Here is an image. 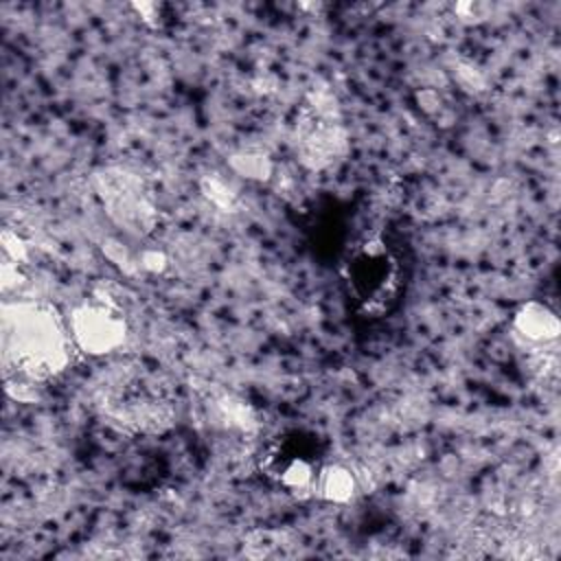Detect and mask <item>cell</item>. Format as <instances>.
I'll return each instance as SVG.
<instances>
[{
  "label": "cell",
  "mask_w": 561,
  "mask_h": 561,
  "mask_svg": "<svg viewBox=\"0 0 561 561\" xmlns=\"http://www.w3.org/2000/svg\"><path fill=\"white\" fill-rule=\"evenodd\" d=\"M342 278L353 302L368 316L386 313L401 289V261L379 234L357 239L342 259Z\"/></svg>",
  "instance_id": "7a4b0ae2"
},
{
  "label": "cell",
  "mask_w": 561,
  "mask_h": 561,
  "mask_svg": "<svg viewBox=\"0 0 561 561\" xmlns=\"http://www.w3.org/2000/svg\"><path fill=\"white\" fill-rule=\"evenodd\" d=\"M94 188L118 228L138 237L153 230L158 213L136 173L121 167L103 169L94 175Z\"/></svg>",
  "instance_id": "277c9868"
},
{
  "label": "cell",
  "mask_w": 561,
  "mask_h": 561,
  "mask_svg": "<svg viewBox=\"0 0 561 561\" xmlns=\"http://www.w3.org/2000/svg\"><path fill=\"white\" fill-rule=\"evenodd\" d=\"M70 340L88 355H107L127 340V322L107 302H83L72 309L68 322Z\"/></svg>",
  "instance_id": "8992f818"
},
{
  "label": "cell",
  "mask_w": 561,
  "mask_h": 561,
  "mask_svg": "<svg viewBox=\"0 0 561 561\" xmlns=\"http://www.w3.org/2000/svg\"><path fill=\"white\" fill-rule=\"evenodd\" d=\"M230 164L243 178L267 180L272 175V162L267 156L261 153H234L230 158Z\"/></svg>",
  "instance_id": "ba28073f"
},
{
  "label": "cell",
  "mask_w": 561,
  "mask_h": 561,
  "mask_svg": "<svg viewBox=\"0 0 561 561\" xmlns=\"http://www.w3.org/2000/svg\"><path fill=\"white\" fill-rule=\"evenodd\" d=\"M2 248H4L7 256H9L15 265L26 259V245H24V241H22L15 232H11V230H4V232H2Z\"/></svg>",
  "instance_id": "8fae6325"
},
{
  "label": "cell",
  "mask_w": 561,
  "mask_h": 561,
  "mask_svg": "<svg viewBox=\"0 0 561 561\" xmlns=\"http://www.w3.org/2000/svg\"><path fill=\"white\" fill-rule=\"evenodd\" d=\"M316 486H318L320 495L327 502L342 504V502H348L355 495L357 480H355V476L351 473L348 467L335 462V465H327V467L318 469Z\"/></svg>",
  "instance_id": "52a82bcc"
},
{
  "label": "cell",
  "mask_w": 561,
  "mask_h": 561,
  "mask_svg": "<svg viewBox=\"0 0 561 561\" xmlns=\"http://www.w3.org/2000/svg\"><path fill=\"white\" fill-rule=\"evenodd\" d=\"M313 440L298 432L283 434L267 445L261 458V471L274 484L287 491H305L316 482V449Z\"/></svg>",
  "instance_id": "5b68a950"
},
{
  "label": "cell",
  "mask_w": 561,
  "mask_h": 561,
  "mask_svg": "<svg viewBox=\"0 0 561 561\" xmlns=\"http://www.w3.org/2000/svg\"><path fill=\"white\" fill-rule=\"evenodd\" d=\"M4 362L22 381H44L68 364V333L59 313L44 302H13L2 313Z\"/></svg>",
  "instance_id": "6da1fadb"
},
{
  "label": "cell",
  "mask_w": 561,
  "mask_h": 561,
  "mask_svg": "<svg viewBox=\"0 0 561 561\" xmlns=\"http://www.w3.org/2000/svg\"><path fill=\"white\" fill-rule=\"evenodd\" d=\"M219 410H221V416L226 419L228 425L232 427H239V430H252L256 425L254 421V412L248 403H243L241 399H234V397H224L219 401Z\"/></svg>",
  "instance_id": "9c48e42d"
},
{
  "label": "cell",
  "mask_w": 561,
  "mask_h": 561,
  "mask_svg": "<svg viewBox=\"0 0 561 561\" xmlns=\"http://www.w3.org/2000/svg\"><path fill=\"white\" fill-rule=\"evenodd\" d=\"M202 191H204V195L215 204V206H219V208H232V204H234V193H232V188L226 184V180H221L219 175H206L204 180H202Z\"/></svg>",
  "instance_id": "30bf717a"
},
{
  "label": "cell",
  "mask_w": 561,
  "mask_h": 561,
  "mask_svg": "<svg viewBox=\"0 0 561 561\" xmlns=\"http://www.w3.org/2000/svg\"><path fill=\"white\" fill-rule=\"evenodd\" d=\"M296 145L298 158L309 169H322L344 153L346 134L331 92H311L296 127Z\"/></svg>",
  "instance_id": "3957f363"
}]
</instances>
